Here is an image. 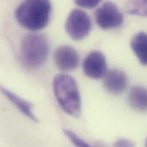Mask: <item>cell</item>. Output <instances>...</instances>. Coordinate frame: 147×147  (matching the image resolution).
<instances>
[{"label": "cell", "instance_id": "cell-1", "mask_svg": "<svg viewBox=\"0 0 147 147\" xmlns=\"http://www.w3.org/2000/svg\"><path fill=\"white\" fill-rule=\"evenodd\" d=\"M51 13L50 0H24L16 10V18L22 28L39 31L47 26Z\"/></svg>", "mask_w": 147, "mask_h": 147}, {"label": "cell", "instance_id": "cell-2", "mask_svg": "<svg viewBox=\"0 0 147 147\" xmlns=\"http://www.w3.org/2000/svg\"><path fill=\"white\" fill-rule=\"evenodd\" d=\"M55 98L65 113L71 116H79L81 113V98L78 85L70 75L60 74L53 80Z\"/></svg>", "mask_w": 147, "mask_h": 147}, {"label": "cell", "instance_id": "cell-3", "mask_svg": "<svg viewBox=\"0 0 147 147\" xmlns=\"http://www.w3.org/2000/svg\"><path fill=\"white\" fill-rule=\"evenodd\" d=\"M50 45L47 38L40 34H29L23 38L21 45L22 64L29 69L41 67L47 60Z\"/></svg>", "mask_w": 147, "mask_h": 147}, {"label": "cell", "instance_id": "cell-4", "mask_svg": "<svg viewBox=\"0 0 147 147\" xmlns=\"http://www.w3.org/2000/svg\"><path fill=\"white\" fill-rule=\"evenodd\" d=\"M91 28V19L88 15L81 9H73L67 17L65 29L69 36L74 40L85 38L89 34Z\"/></svg>", "mask_w": 147, "mask_h": 147}, {"label": "cell", "instance_id": "cell-5", "mask_svg": "<svg viewBox=\"0 0 147 147\" xmlns=\"http://www.w3.org/2000/svg\"><path fill=\"white\" fill-rule=\"evenodd\" d=\"M95 21L104 30L119 28L123 23V16L118 7L112 2H105L95 12Z\"/></svg>", "mask_w": 147, "mask_h": 147}, {"label": "cell", "instance_id": "cell-6", "mask_svg": "<svg viewBox=\"0 0 147 147\" xmlns=\"http://www.w3.org/2000/svg\"><path fill=\"white\" fill-rule=\"evenodd\" d=\"M83 71L92 80L103 79L107 73V62L105 55L99 51H92L83 62Z\"/></svg>", "mask_w": 147, "mask_h": 147}, {"label": "cell", "instance_id": "cell-7", "mask_svg": "<svg viewBox=\"0 0 147 147\" xmlns=\"http://www.w3.org/2000/svg\"><path fill=\"white\" fill-rule=\"evenodd\" d=\"M54 61L63 72H70L75 69L80 63V56L75 49L69 45L59 46L54 53Z\"/></svg>", "mask_w": 147, "mask_h": 147}, {"label": "cell", "instance_id": "cell-8", "mask_svg": "<svg viewBox=\"0 0 147 147\" xmlns=\"http://www.w3.org/2000/svg\"><path fill=\"white\" fill-rule=\"evenodd\" d=\"M128 79L127 74L120 69H110L103 78L105 89L112 94H121L127 87Z\"/></svg>", "mask_w": 147, "mask_h": 147}, {"label": "cell", "instance_id": "cell-9", "mask_svg": "<svg viewBox=\"0 0 147 147\" xmlns=\"http://www.w3.org/2000/svg\"><path fill=\"white\" fill-rule=\"evenodd\" d=\"M0 91L3 93V95L4 97H6L7 99L10 103H12L25 116H27L28 118H29L31 121H33L34 122H38V118L36 117V115H34V110H33V106L29 102L23 99L20 96L16 95L15 92L6 89L5 87H1Z\"/></svg>", "mask_w": 147, "mask_h": 147}, {"label": "cell", "instance_id": "cell-10", "mask_svg": "<svg viewBox=\"0 0 147 147\" xmlns=\"http://www.w3.org/2000/svg\"><path fill=\"white\" fill-rule=\"evenodd\" d=\"M127 101L133 110L139 112L147 111V88L136 86L130 89Z\"/></svg>", "mask_w": 147, "mask_h": 147}, {"label": "cell", "instance_id": "cell-11", "mask_svg": "<svg viewBox=\"0 0 147 147\" xmlns=\"http://www.w3.org/2000/svg\"><path fill=\"white\" fill-rule=\"evenodd\" d=\"M130 46L139 62L147 66V34L140 32L134 35L130 42Z\"/></svg>", "mask_w": 147, "mask_h": 147}, {"label": "cell", "instance_id": "cell-12", "mask_svg": "<svg viewBox=\"0 0 147 147\" xmlns=\"http://www.w3.org/2000/svg\"><path fill=\"white\" fill-rule=\"evenodd\" d=\"M126 10L130 15L147 17V0H128Z\"/></svg>", "mask_w": 147, "mask_h": 147}, {"label": "cell", "instance_id": "cell-13", "mask_svg": "<svg viewBox=\"0 0 147 147\" xmlns=\"http://www.w3.org/2000/svg\"><path fill=\"white\" fill-rule=\"evenodd\" d=\"M63 133L76 147H93L69 129H63Z\"/></svg>", "mask_w": 147, "mask_h": 147}, {"label": "cell", "instance_id": "cell-14", "mask_svg": "<svg viewBox=\"0 0 147 147\" xmlns=\"http://www.w3.org/2000/svg\"><path fill=\"white\" fill-rule=\"evenodd\" d=\"M100 2L101 0H74V3L78 6L86 9H92L96 7Z\"/></svg>", "mask_w": 147, "mask_h": 147}, {"label": "cell", "instance_id": "cell-15", "mask_svg": "<svg viewBox=\"0 0 147 147\" xmlns=\"http://www.w3.org/2000/svg\"><path fill=\"white\" fill-rule=\"evenodd\" d=\"M113 147H135V144L132 140L127 139H120L114 143Z\"/></svg>", "mask_w": 147, "mask_h": 147}, {"label": "cell", "instance_id": "cell-16", "mask_svg": "<svg viewBox=\"0 0 147 147\" xmlns=\"http://www.w3.org/2000/svg\"><path fill=\"white\" fill-rule=\"evenodd\" d=\"M146 146L147 147V140H146Z\"/></svg>", "mask_w": 147, "mask_h": 147}]
</instances>
